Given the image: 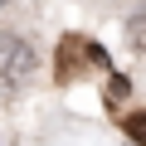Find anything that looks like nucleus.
<instances>
[{"label": "nucleus", "mask_w": 146, "mask_h": 146, "mask_svg": "<svg viewBox=\"0 0 146 146\" xmlns=\"http://www.w3.org/2000/svg\"><path fill=\"white\" fill-rule=\"evenodd\" d=\"M29 73H34V49L10 34V29H0V98H10L29 83Z\"/></svg>", "instance_id": "f257e3e1"}, {"label": "nucleus", "mask_w": 146, "mask_h": 146, "mask_svg": "<svg viewBox=\"0 0 146 146\" xmlns=\"http://www.w3.org/2000/svg\"><path fill=\"white\" fill-rule=\"evenodd\" d=\"M127 136H131L136 146H146V112H131V117H127Z\"/></svg>", "instance_id": "7ed1b4c3"}, {"label": "nucleus", "mask_w": 146, "mask_h": 146, "mask_svg": "<svg viewBox=\"0 0 146 146\" xmlns=\"http://www.w3.org/2000/svg\"><path fill=\"white\" fill-rule=\"evenodd\" d=\"M127 39L146 54V15H131V20H127Z\"/></svg>", "instance_id": "f03ea898"}, {"label": "nucleus", "mask_w": 146, "mask_h": 146, "mask_svg": "<svg viewBox=\"0 0 146 146\" xmlns=\"http://www.w3.org/2000/svg\"><path fill=\"white\" fill-rule=\"evenodd\" d=\"M5 5H10V0H0V10H5Z\"/></svg>", "instance_id": "20e7f679"}]
</instances>
